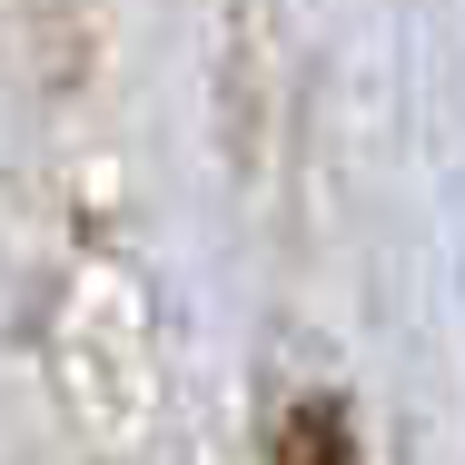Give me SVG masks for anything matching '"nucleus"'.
Wrapping results in <instances>:
<instances>
[{
  "instance_id": "f257e3e1",
  "label": "nucleus",
  "mask_w": 465,
  "mask_h": 465,
  "mask_svg": "<svg viewBox=\"0 0 465 465\" xmlns=\"http://www.w3.org/2000/svg\"><path fill=\"white\" fill-rule=\"evenodd\" d=\"M278 465H357V446H347V416L337 406H297L278 436Z\"/></svg>"
}]
</instances>
